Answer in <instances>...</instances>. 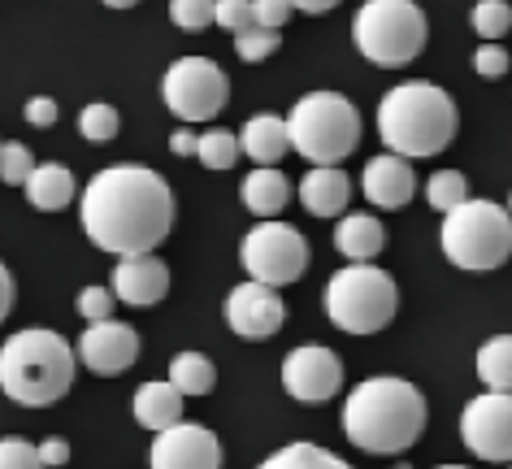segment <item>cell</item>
<instances>
[{
	"label": "cell",
	"mask_w": 512,
	"mask_h": 469,
	"mask_svg": "<svg viewBox=\"0 0 512 469\" xmlns=\"http://www.w3.org/2000/svg\"><path fill=\"white\" fill-rule=\"evenodd\" d=\"M83 231L113 257L157 252L174 231V192L148 166H109L83 187Z\"/></svg>",
	"instance_id": "6da1fadb"
},
{
	"label": "cell",
	"mask_w": 512,
	"mask_h": 469,
	"mask_svg": "<svg viewBox=\"0 0 512 469\" xmlns=\"http://www.w3.org/2000/svg\"><path fill=\"white\" fill-rule=\"evenodd\" d=\"M426 430V396L404 378H365L343 404V435L361 452H408Z\"/></svg>",
	"instance_id": "7a4b0ae2"
},
{
	"label": "cell",
	"mask_w": 512,
	"mask_h": 469,
	"mask_svg": "<svg viewBox=\"0 0 512 469\" xmlns=\"http://www.w3.org/2000/svg\"><path fill=\"white\" fill-rule=\"evenodd\" d=\"M456 100L434 83H400L378 105V135L400 157H434L456 139Z\"/></svg>",
	"instance_id": "3957f363"
},
{
	"label": "cell",
	"mask_w": 512,
	"mask_h": 469,
	"mask_svg": "<svg viewBox=\"0 0 512 469\" xmlns=\"http://www.w3.org/2000/svg\"><path fill=\"white\" fill-rule=\"evenodd\" d=\"M74 387V352L57 331L31 326L0 344V391L14 404L44 409Z\"/></svg>",
	"instance_id": "277c9868"
},
{
	"label": "cell",
	"mask_w": 512,
	"mask_h": 469,
	"mask_svg": "<svg viewBox=\"0 0 512 469\" xmlns=\"http://www.w3.org/2000/svg\"><path fill=\"white\" fill-rule=\"evenodd\" d=\"M291 152H300L313 166H339L361 144V113L339 92H309L287 113Z\"/></svg>",
	"instance_id": "5b68a950"
},
{
	"label": "cell",
	"mask_w": 512,
	"mask_h": 469,
	"mask_svg": "<svg viewBox=\"0 0 512 469\" xmlns=\"http://www.w3.org/2000/svg\"><path fill=\"white\" fill-rule=\"evenodd\" d=\"M395 309H400V287L387 270L369 261H352L326 283V318L348 335H378L391 326Z\"/></svg>",
	"instance_id": "8992f818"
},
{
	"label": "cell",
	"mask_w": 512,
	"mask_h": 469,
	"mask_svg": "<svg viewBox=\"0 0 512 469\" xmlns=\"http://www.w3.org/2000/svg\"><path fill=\"white\" fill-rule=\"evenodd\" d=\"M426 14L417 0H365L352 18V40L365 61L382 70H400L426 48Z\"/></svg>",
	"instance_id": "52a82bcc"
},
{
	"label": "cell",
	"mask_w": 512,
	"mask_h": 469,
	"mask_svg": "<svg viewBox=\"0 0 512 469\" xmlns=\"http://www.w3.org/2000/svg\"><path fill=\"white\" fill-rule=\"evenodd\" d=\"M443 252L460 270H499L512 257V213L495 200H460L443 213Z\"/></svg>",
	"instance_id": "ba28073f"
},
{
	"label": "cell",
	"mask_w": 512,
	"mask_h": 469,
	"mask_svg": "<svg viewBox=\"0 0 512 469\" xmlns=\"http://www.w3.org/2000/svg\"><path fill=\"white\" fill-rule=\"evenodd\" d=\"M239 261H243V270H248V278H256V283L287 287L309 270V244H304V235L296 231V226L261 218L248 235H243Z\"/></svg>",
	"instance_id": "9c48e42d"
},
{
	"label": "cell",
	"mask_w": 512,
	"mask_h": 469,
	"mask_svg": "<svg viewBox=\"0 0 512 469\" xmlns=\"http://www.w3.org/2000/svg\"><path fill=\"white\" fill-rule=\"evenodd\" d=\"M161 96L174 118L183 122H213L230 100L226 70L209 57H178L161 79Z\"/></svg>",
	"instance_id": "30bf717a"
},
{
	"label": "cell",
	"mask_w": 512,
	"mask_h": 469,
	"mask_svg": "<svg viewBox=\"0 0 512 469\" xmlns=\"http://www.w3.org/2000/svg\"><path fill=\"white\" fill-rule=\"evenodd\" d=\"M460 443L478 461H512V391H486L460 413Z\"/></svg>",
	"instance_id": "8fae6325"
},
{
	"label": "cell",
	"mask_w": 512,
	"mask_h": 469,
	"mask_svg": "<svg viewBox=\"0 0 512 469\" xmlns=\"http://www.w3.org/2000/svg\"><path fill=\"white\" fill-rule=\"evenodd\" d=\"M283 387H287V396L300 404H326V400H335L343 387V361L322 344L291 348L283 361Z\"/></svg>",
	"instance_id": "7c38bea8"
},
{
	"label": "cell",
	"mask_w": 512,
	"mask_h": 469,
	"mask_svg": "<svg viewBox=\"0 0 512 469\" xmlns=\"http://www.w3.org/2000/svg\"><path fill=\"white\" fill-rule=\"evenodd\" d=\"M226 322H230V331H235L239 339L261 344V339H270V335L283 331L287 304H283V296H278V287L248 278V283H239L226 296Z\"/></svg>",
	"instance_id": "4fadbf2b"
},
{
	"label": "cell",
	"mask_w": 512,
	"mask_h": 469,
	"mask_svg": "<svg viewBox=\"0 0 512 469\" xmlns=\"http://www.w3.org/2000/svg\"><path fill=\"white\" fill-rule=\"evenodd\" d=\"M152 469H222V443L209 426L174 422L152 439Z\"/></svg>",
	"instance_id": "5bb4252c"
},
{
	"label": "cell",
	"mask_w": 512,
	"mask_h": 469,
	"mask_svg": "<svg viewBox=\"0 0 512 469\" xmlns=\"http://www.w3.org/2000/svg\"><path fill=\"white\" fill-rule=\"evenodd\" d=\"M79 361L100 378H118L139 361V335L126 322H92L79 339Z\"/></svg>",
	"instance_id": "9a60e30c"
},
{
	"label": "cell",
	"mask_w": 512,
	"mask_h": 469,
	"mask_svg": "<svg viewBox=\"0 0 512 469\" xmlns=\"http://www.w3.org/2000/svg\"><path fill=\"white\" fill-rule=\"evenodd\" d=\"M165 291H170V270H165V261L152 257V252L122 257L118 270H113V296H118L122 304L148 309V304L165 300Z\"/></svg>",
	"instance_id": "2e32d148"
},
{
	"label": "cell",
	"mask_w": 512,
	"mask_h": 469,
	"mask_svg": "<svg viewBox=\"0 0 512 469\" xmlns=\"http://www.w3.org/2000/svg\"><path fill=\"white\" fill-rule=\"evenodd\" d=\"M361 192H365L369 205H378V209H404L417 192V174L408 166V157H400V152H382V157H374L365 166Z\"/></svg>",
	"instance_id": "e0dca14e"
},
{
	"label": "cell",
	"mask_w": 512,
	"mask_h": 469,
	"mask_svg": "<svg viewBox=\"0 0 512 469\" xmlns=\"http://www.w3.org/2000/svg\"><path fill=\"white\" fill-rule=\"evenodd\" d=\"M348 200H352V179L339 166H313L300 179V205L313 218H339V213H348Z\"/></svg>",
	"instance_id": "ac0fdd59"
},
{
	"label": "cell",
	"mask_w": 512,
	"mask_h": 469,
	"mask_svg": "<svg viewBox=\"0 0 512 469\" xmlns=\"http://www.w3.org/2000/svg\"><path fill=\"white\" fill-rule=\"evenodd\" d=\"M239 152L252 157L256 166H278L291 152L287 118H278V113H256V118H248L243 122V135H239Z\"/></svg>",
	"instance_id": "d6986e66"
},
{
	"label": "cell",
	"mask_w": 512,
	"mask_h": 469,
	"mask_svg": "<svg viewBox=\"0 0 512 469\" xmlns=\"http://www.w3.org/2000/svg\"><path fill=\"white\" fill-rule=\"evenodd\" d=\"M335 248L348 261H374L378 252L387 248V226H382L374 213H339Z\"/></svg>",
	"instance_id": "ffe728a7"
},
{
	"label": "cell",
	"mask_w": 512,
	"mask_h": 469,
	"mask_svg": "<svg viewBox=\"0 0 512 469\" xmlns=\"http://www.w3.org/2000/svg\"><path fill=\"white\" fill-rule=\"evenodd\" d=\"M243 209L256 213V218H278L291 200V179L278 166H256L239 187Z\"/></svg>",
	"instance_id": "44dd1931"
},
{
	"label": "cell",
	"mask_w": 512,
	"mask_h": 469,
	"mask_svg": "<svg viewBox=\"0 0 512 469\" xmlns=\"http://www.w3.org/2000/svg\"><path fill=\"white\" fill-rule=\"evenodd\" d=\"M22 192H27L31 209H44V213H57L66 209L74 196H79V183H74V174L66 166H57V161H48V166H31L27 183H22Z\"/></svg>",
	"instance_id": "7402d4cb"
},
{
	"label": "cell",
	"mask_w": 512,
	"mask_h": 469,
	"mask_svg": "<svg viewBox=\"0 0 512 469\" xmlns=\"http://www.w3.org/2000/svg\"><path fill=\"white\" fill-rule=\"evenodd\" d=\"M135 422L148 430H165V426L183 422V391L170 378L165 383H144L135 391Z\"/></svg>",
	"instance_id": "603a6c76"
},
{
	"label": "cell",
	"mask_w": 512,
	"mask_h": 469,
	"mask_svg": "<svg viewBox=\"0 0 512 469\" xmlns=\"http://www.w3.org/2000/svg\"><path fill=\"white\" fill-rule=\"evenodd\" d=\"M170 383L183 391V396H209L217 387V370L204 352H178L170 361Z\"/></svg>",
	"instance_id": "cb8c5ba5"
},
{
	"label": "cell",
	"mask_w": 512,
	"mask_h": 469,
	"mask_svg": "<svg viewBox=\"0 0 512 469\" xmlns=\"http://www.w3.org/2000/svg\"><path fill=\"white\" fill-rule=\"evenodd\" d=\"M256 469H352L343 456L317 448V443H287L274 456H265Z\"/></svg>",
	"instance_id": "d4e9b609"
},
{
	"label": "cell",
	"mask_w": 512,
	"mask_h": 469,
	"mask_svg": "<svg viewBox=\"0 0 512 469\" xmlns=\"http://www.w3.org/2000/svg\"><path fill=\"white\" fill-rule=\"evenodd\" d=\"M478 378L486 391H512V335H495L478 348Z\"/></svg>",
	"instance_id": "484cf974"
},
{
	"label": "cell",
	"mask_w": 512,
	"mask_h": 469,
	"mask_svg": "<svg viewBox=\"0 0 512 469\" xmlns=\"http://www.w3.org/2000/svg\"><path fill=\"white\" fill-rule=\"evenodd\" d=\"M196 157H200V166H209V170H230L239 161V135H230V131L196 135Z\"/></svg>",
	"instance_id": "4316f807"
},
{
	"label": "cell",
	"mask_w": 512,
	"mask_h": 469,
	"mask_svg": "<svg viewBox=\"0 0 512 469\" xmlns=\"http://www.w3.org/2000/svg\"><path fill=\"white\" fill-rule=\"evenodd\" d=\"M278 44H283V31H274V27H256V22H252V27L235 31V53H239V61H248V66L274 57Z\"/></svg>",
	"instance_id": "83f0119b"
},
{
	"label": "cell",
	"mask_w": 512,
	"mask_h": 469,
	"mask_svg": "<svg viewBox=\"0 0 512 469\" xmlns=\"http://www.w3.org/2000/svg\"><path fill=\"white\" fill-rule=\"evenodd\" d=\"M426 200H430V209H456L460 200H469V179L460 170H439V174H430V183H426Z\"/></svg>",
	"instance_id": "f1b7e54d"
},
{
	"label": "cell",
	"mask_w": 512,
	"mask_h": 469,
	"mask_svg": "<svg viewBox=\"0 0 512 469\" xmlns=\"http://www.w3.org/2000/svg\"><path fill=\"white\" fill-rule=\"evenodd\" d=\"M473 31H478L482 40H504L512 31V5L508 0H478V5H473Z\"/></svg>",
	"instance_id": "f546056e"
},
{
	"label": "cell",
	"mask_w": 512,
	"mask_h": 469,
	"mask_svg": "<svg viewBox=\"0 0 512 469\" xmlns=\"http://www.w3.org/2000/svg\"><path fill=\"white\" fill-rule=\"evenodd\" d=\"M118 109L113 105H87L83 113H79V131H83V139H92V144H109L113 135H118Z\"/></svg>",
	"instance_id": "4dcf8cb0"
},
{
	"label": "cell",
	"mask_w": 512,
	"mask_h": 469,
	"mask_svg": "<svg viewBox=\"0 0 512 469\" xmlns=\"http://www.w3.org/2000/svg\"><path fill=\"white\" fill-rule=\"evenodd\" d=\"M31 148L27 144H18V139H9V144H0V183H9V187H22L27 183V174H31Z\"/></svg>",
	"instance_id": "1f68e13d"
},
{
	"label": "cell",
	"mask_w": 512,
	"mask_h": 469,
	"mask_svg": "<svg viewBox=\"0 0 512 469\" xmlns=\"http://www.w3.org/2000/svg\"><path fill=\"white\" fill-rule=\"evenodd\" d=\"M217 0H170V18L178 31H204L213 22Z\"/></svg>",
	"instance_id": "d6a6232c"
},
{
	"label": "cell",
	"mask_w": 512,
	"mask_h": 469,
	"mask_svg": "<svg viewBox=\"0 0 512 469\" xmlns=\"http://www.w3.org/2000/svg\"><path fill=\"white\" fill-rule=\"evenodd\" d=\"M0 469H48L40 461V448L27 439H0Z\"/></svg>",
	"instance_id": "836d02e7"
},
{
	"label": "cell",
	"mask_w": 512,
	"mask_h": 469,
	"mask_svg": "<svg viewBox=\"0 0 512 469\" xmlns=\"http://www.w3.org/2000/svg\"><path fill=\"white\" fill-rule=\"evenodd\" d=\"M113 304H118L113 287H83V291H79V313H83L87 322H105V318H113Z\"/></svg>",
	"instance_id": "e575fe53"
},
{
	"label": "cell",
	"mask_w": 512,
	"mask_h": 469,
	"mask_svg": "<svg viewBox=\"0 0 512 469\" xmlns=\"http://www.w3.org/2000/svg\"><path fill=\"white\" fill-rule=\"evenodd\" d=\"M473 70H478L482 79H504L508 74V48L495 44V40H482V48L473 53Z\"/></svg>",
	"instance_id": "d590c367"
},
{
	"label": "cell",
	"mask_w": 512,
	"mask_h": 469,
	"mask_svg": "<svg viewBox=\"0 0 512 469\" xmlns=\"http://www.w3.org/2000/svg\"><path fill=\"white\" fill-rule=\"evenodd\" d=\"M213 22L217 27H226L230 35L252 27V0H217L213 5Z\"/></svg>",
	"instance_id": "8d00e7d4"
},
{
	"label": "cell",
	"mask_w": 512,
	"mask_h": 469,
	"mask_svg": "<svg viewBox=\"0 0 512 469\" xmlns=\"http://www.w3.org/2000/svg\"><path fill=\"white\" fill-rule=\"evenodd\" d=\"M291 14H296V5H291V0H252V22H256V27L283 31V22Z\"/></svg>",
	"instance_id": "74e56055"
},
{
	"label": "cell",
	"mask_w": 512,
	"mask_h": 469,
	"mask_svg": "<svg viewBox=\"0 0 512 469\" xmlns=\"http://www.w3.org/2000/svg\"><path fill=\"white\" fill-rule=\"evenodd\" d=\"M22 118H27L31 126H53L57 122V100L53 96H31L27 109H22Z\"/></svg>",
	"instance_id": "f35d334b"
},
{
	"label": "cell",
	"mask_w": 512,
	"mask_h": 469,
	"mask_svg": "<svg viewBox=\"0 0 512 469\" xmlns=\"http://www.w3.org/2000/svg\"><path fill=\"white\" fill-rule=\"evenodd\" d=\"M40 461L44 465H66L70 461V443L66 439H44L40 443Z\"/></svg>",
	"instance_id": "ab89813d"
},
{
	"label": "cell",
	"mask_w": 512,
	"mask_h": 469,
	"mask_svg": "<svg viewBox=\"0 0 512 469\" xmlns=\"http://www.w3.org/2000/svg\"><path fill=\"white\" fill-rule=\"evenodd\" d=\"M9 309H14V274L0 265V322L9 318Z\"/></svg>",
	"instance_id": "60d3db41"
},
{
	"label": "cell",
	"mask_w": 512,
	"mask_h": 469,
	"mask_svg": "<svg viewBox=\"0 0 512 469\" xmlns=\"http://www.w3.org/2000/svg\"><path fill=\"white\" fill-rule=\"evenodd\" d=\"M170 148L178 152V157H196V135H191V131H174L170 135Z\"/></svg>",
	"instance_id": "b9f144b4"
},
{
	"label": "cell",
	"mask_w": 512,
	"mask_h": 469,
	"mask_svg": "<svg viewBox=\"0 0 512 469\" xmlns=\"http://www.w3.org/2000/svg\"><path fill=\"white\" fill-rule=\"evenodd\" d=\"M291 5H296L300 14H330L339 0H291Z\"/></svg>",
	"instance_id": "7bdbcfd3"
},
{
	"label": "cell",
	"mask_w": 512,
	"mask_h": 469,
	"mask_svg": "<svg viewBox=\"0 0 512 469\" xmlns=\"http://www.w3.org/2000/svg\"><path fill=\"white\" fill-rule=\"evenodd\" d=\"M109 9H131V5H139V0H105Z\"/></svg>",
	"instance_id": "ee69618b"
},
{
	"label": "cell",
	"mask_w": 512,
	"mask_h": 469,
	"mask_svg": "<svg viewBox=\"0 0 512 469\" xmlns=\"http://www.w3.org/2000/svg\"><path fill=\"white\" fill-rule=\"evenodd\" d=\"M439 469H465V465H439Z\"/></svg>",
	"instance_id": "f6af8a7d"
},
{
	"label": "cell",
	"mask_w": 512,
	"mask_h": 469,
	"mask_svg": "<svg viewBox=\"0 0 512 469\" xmlns=\"http://www.w3.org/2000/svg\"><path fill=\"white\" fill-rule=\"evenodd\" d=\"M508 213H512V196H508Z\"/></svg>",
	"instance_id": "bcb514c9"
},
{
	"label": "cell",
	"mask_w": 512,
	"mask_h": 469,
	"mask_svg": "<svg viewBox=\"0 0 512 469\" xmlns=\"http://www.w3.org/2000/svg\"><path fill=\"white\" fill-rule=\"evenodd\" d=\"M400 469H408V465H400Z\"/></svg>",
	"instance_id": "7dc6e473"
}]
</instances>
